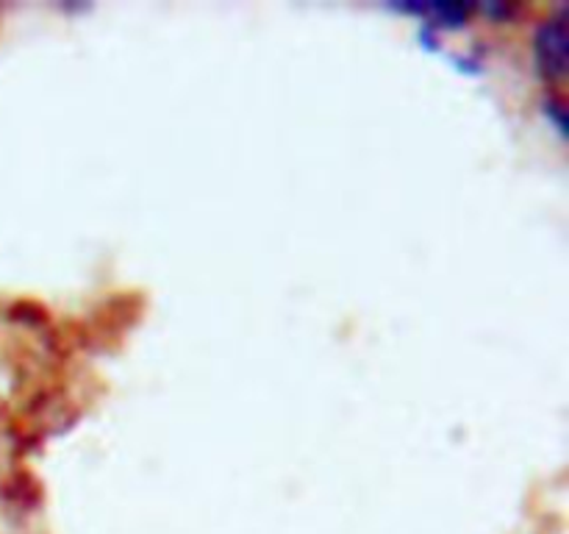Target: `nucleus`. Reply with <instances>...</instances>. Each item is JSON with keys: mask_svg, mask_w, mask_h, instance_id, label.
Here are the masks:
<instances>
[{"mask_svg": "<svg viewBox=\"0 0 569 534\" xmlns=\"http://www.w3.org/2000/svg\"><path fill=\"white\" fill-rule=\"evenodd\" d=\"M567 42H569V28L567 17H553V20L542 22L537 33V56L539 65L548 76L561 78L567 70Z\"/></svg>", "mask_w": 569, "mask_h": 534, "instance_id": "obj_1", "label": "nucleus"}]
</instances>
